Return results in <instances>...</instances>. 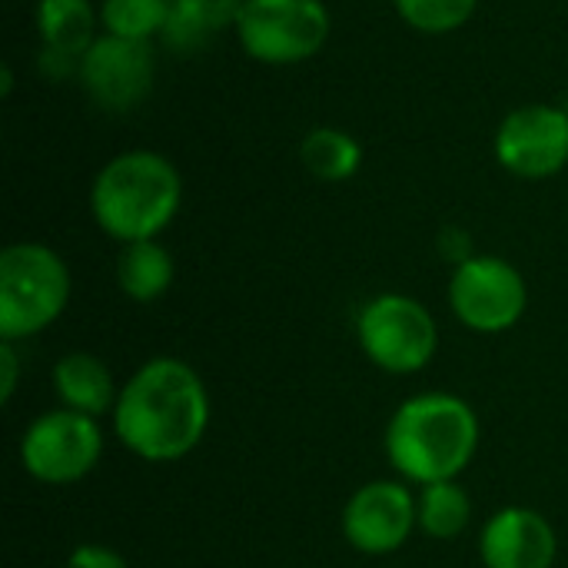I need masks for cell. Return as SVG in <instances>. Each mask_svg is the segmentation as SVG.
I'll list each match as a JSON object with an SVG mask.
<instances>
[{
	"instance_id": "cell-1",
	"label": "cell",
	"mask_w": 568,
	"mask_h": 568,
	"mask_svg": "<svg viewBox=\"0 0 568 568\" xmlns=\"http://www.w3.org/2000/svg\"><path fill=\"white\" fill-rule=\"evenodd\" d=\"M210 393L200 373L176 356L146 359L113 406V436L143 463L186 459L210 429Z\"/></svg>"
},
{
	"instance_id": "cell-2",
	"label": "cell",
	"mask_w": 568,
	"mask_h": 568,
	"mask_svg": "<svg viewBox=\"0 0 568 568\" xmlns=\"http://www.w3.org/2000/svg\"><path fill=\"white\" fill-rule=\"evenodd\" d=\"M479 416L453 393H416L386 423L383 449L393 473L409 486L459 479L479 453Z\"/></svg>"
},
{
	"instance_id": "cell-3",
	"label": "cell",
	"mask_w": 568,
	"mask_h": 568,
	"mask_svg": "<svg viewBox=\"0 0 568 568\" xmlns=\"http://www.w3.org/2000/svg\"><path fill=\"white\" fill-rule=\"evenodd\" d=\"M183 206V176L156 150H123L100 166L90 186V213L116 243L156 240Z\"/></svg>"
},
{
	"instance_id": "cell-4",
	"label": "cell",
	"mask_w": 568,
	"mask_h": 568,
	"mask_svg": "<svg viewBox=\"0 0 568 568\" xmlns=\"http://www.w3.org/2000/svg\"><path fill=\"white\" fill-rule=\"evenodd\" d=\"M70 270L47 243H10L0 253V339L23 343L50 329L70 303Z\"/></svg>"
},
{
	"instance_id": "cell-5",
	"label": "cell",
	"mask_w": 568,
	"mask_h": 568,
	"mask_svg": "<svg viewBox=\"0 0 568 568\" xmlns=\"http://www.w3.org/2000/svg\"><path fill=\"white\" fill-rule=\"evenodd\" d=\"M356 339L363 356L389 376L423 373L439 349L433 313L406 293L373 296L356 316Z\"/></svg>"
},
{
	"instance_id": "cell-6",
	"label": "cell",
	"mask_w": 568,
	"mask_h": 568,
	"mask_svg": "<svg viewBox=\"0 0 568 568\" xmlns=\"http://www.w3.org/2000/svg\"><path fill=\"white\" fill-rule=\"evenodd\" d=\"M233 30L253 60L290 67L326 47L329 10L323 0H243Z\"/></svg>"
},
{
	"instance_id": "cell-7",
	"label": "cell",
	"mask_w": 568,
	"mask_h": 568,
	"mask_svg": "<svg viewBox=\"0 0 568 568\" xmlns=\"http://www.w3.org/2000/svg\"><path fill=\"white\" fill-rule=\"evenodd\" d=\"M103 426L73 409L40 413L20 436V466L43 486H73L103 459Z\"/></svg>"
},
{
	"instance_id": "cell-8",
	"label": "cell",
	"mask_w": 568,
	"mask_h": 568,
	"mask_svg": "<svg viewBox=\"0 0 568 568\" xmlns=\"http://www.w3.org/2000/svg\"><path fill=\"white\" fill-rule=\"evenodd\" d=\"M449 306L469 333L499 336L523 323L529 310V283L509 260L476 253L453 270Z\"/></svg>"
},
{
	"instance_id": "cell-9",
	"label": "cell",
	"mask_w": 568,
	"mask_h": 568,
	"mask_svg": "<svg viewBox=\"0 0 568 568\" xmlns=\"http://www.w3.org/2000/svg\"><path fill=\"white\" fill-rule=\"evenodd\" d=\"M80 83L100 110L126 113L146 100L156 77V50L150 40H123L100 33L80 60Z\"/></svg>"
},
{
	"instance_id": "cell-10",
	"label": "cell",
	"mask_w": 568,
	"mask_h": 568,
	"mask_svg": "<svg viewBox=\"0 0 568 568\" xmlns=\"http://www.w3.org/2000/svg\"><path fill=\"white\" fill-rule=\"evenodd\" d=\"M496 160L519 180H549L568 166V110L526 103L496 130Z\"/></svg>"
},
{
	"instance_id": "cell-11",
	"label": "cell",
	"mask_w": 568,
	"mask_h": 568,
	"mask_svg": "<svg viewBox=\"0 0 568 568\" xmlns=\"http://www.w3.org/2000/svg\"><path fill=\"white\" fill-rule=\"evenodd\" d=\"M416 529V496L403 479H373L343 506V536L363 556H393Z\"/></svg>"
},
{
	"instance_id": "cell-12",
	"label": "cell",
	"mask_w": 568,
	"mask_h": 568,
	"mask_svg": "<svg viewBox=\"0 0 568 568\" xmlns=\"http://www.w3.org/2000/svg\"><path fill=\"white\" fill-rule=\"evenodd\" d=\"M479 559L486 568H552L559 559V536L542 513L506 506L486 519Z\"/></svg>"
},
{
	"instance_id": "cell-13",
	"label": "cell",
	"mask_w": 568,
	"mask_h": 568,
	"mask_svg": "<svg viewBox=\"0 0 568 568\" xmlns=\"http://www.w3.org/2000/svg\"><path fill=\"white\" fill-rule=\"evenodd\" d=\"M50 383H53V393H57L63 409H73V413H83L93 419L113 416L120 389L113 383L110 366L100 356H93L87 349L63 353L53 363Z\"/></svg>"
},
{
	"instance_id": "cell-14",
	"label": "cell",
	"mask_w": 568,
	"mask_h": 568,
	"mask_svg": "<svg viewBox=\"0 0 568 568\" xmlns=\"http://www.w3.org/2000/svg\"><path fill=\"white\" fill-rule=\"evenodd\" d=\"M100 13L90 0H40L37 3V30L43 40V53L70 60L80 67L83 53L97 40Z\"/></svg>"
},
{
	"instance_id": "cell-15",
	"label": "cell",
	"mask_w": 568,
	"mask_h": 568,
	"mask_svg": "<svg viewBox=\"0 0 568 568\" xmlns=\"http://www.w3.org/2000/svg\"><path fill=\"white\" fill-rule=\"evenodd\" d=\"M243 0H173L163 43L176 53H196L223 30L236 27Z\"/></svg>"
},
{
	"instance_id": "cell-16",
	"label": "cell",
	"mask_w": 568,
	"mask_h": 568,
	"mask_svg": "<svg viewBox=\"0 0 568 568\" xmlns=\"http://www.w3.org/2000/svg\"><path fill=\"white\" fill-rule=\"evenodd\" d=\"M176 263L160 240L126 243L116 260V283L133 303H156L173 286Z\"/></svg>"
},
{
	"instance_id": "cell-17",
	"label": "cell",
	"mask_w": 568,
	"mask_h": 568,
	"mask_svg": "<svg viewBox=\"0 0 568 568\" xmlns=\"http://www.w3.org/2000/svg\"><path fill=\"white\" fill-rule=\"evenodd\" d=\"M416 523L426 539H459L473 523V496L459 486V479L423 486L416 496Z\"/></svg>"
},
{
	"instance_id": "cell-18",
	"label": "cell",
	"mask_w": 568,
	"mask_h": 568,
	"mask_svg": "<svg viewBox=\"0 0 568 568\" xmlns=\"http://www.w3.org/2000/svg\"><path fill=\"white\" fill-rule=\"evenodd\" d=\"M300 160L316 180L346 183L356 176V170L363 163V146L356 143L353 133H346L339 126H316L303 136Z\"/></svg>"
},
{
	"instance_id": "cell-19",
	"label": "cell",
	"mask_w": 568,
	"mask_h": 568,
	"mask_svg": "<svg viewBox=\"0 0 568 568\" xmlns=\"http://www.w3.org/2000/svg\"><path fill=\"white\" fill-rule=\"evenodd\" d=\"M173 0H103L100 27L110 37L123 40H150L163 37Z\"/></svg>"
},
{
	"instance_id": "cell-20",
	"label": "cell",
	"mask_w": 568,
	"mask_h": 568,
	"mask_svg": "<svg viewBox=\"0 0 568 568\" xmlns=\"http://www.w3.org/2000/svg\"><path fill=\"white\" fill-rule=\"evenodd\" d=\"M393 3L413 30L429 37H443L466 27L479 10V0H393Z\"/></svg>"
},
{
	"instance_id": "cell-21",
	"label": "cell",
	"mask_w": 568,
	"mask_h": 568,
	"mask_svg": "<svg viewBox=\"0 0 568 568\" xmlns=\"http://www.w3.org/2000/svg\"><path fill=\"white\" fill-rule=\"evenodd\" d=\"M67 568H130V562L116 549H110V546L83 542V546H77L67 556Z\"/></svg>"
},
{
	"instance_id": "cell-22",
	"label": "cell",
	"mask_w": 568,
	"mask_h": 568,
	"mask_svg": "<svg viewBox=\"0 0 568 568\" xmlns=\"http://www.w3.org/2000/svg\"><path fill=\"white\" fill-rule=\"evenodd\" d=\"M439 253H443L449 263L463 266L466 260L476 256V253H473V236H469L466 230H459V226H446V230L439 233Z\"/></svg>"
},
{
	"instance_id": "cell-23",
	"label": "cell",
	"mask_w": 568,
	"mask_h": 568,
	"mask_svg": "<svg viewBox=\"0 0 568 568\" xmlns=\"http://www.w3.org/2000/svg\"><path fill=\"white\" fill-rule=\"evenodd\" d=\"M20 383V356H17V343H3L0 339V399L10 403Z\"/></svg>"
}]
</instances>
